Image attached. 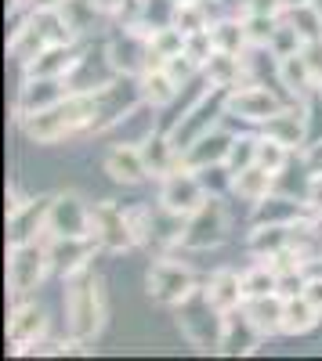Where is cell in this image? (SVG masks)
<instances>
[{"mask_svg": "<svg viewBox=\"0 0 322 361\" xmlns=\"http://www.w3.org/2000/svg\"><path fill=\"white\" fill-rule=\"evenodd\" d=\"M47 235H91V206L73 192L54 195L47 209Z\"/></svg>", "mask_w": 322, "mask_h": 361, "instance_id": "11", "label": "cell"}, {"mask_svg": "<svg viewBox=\"0 0 322 361\" xmlns=\"http://www.w3.org/2000/svg\"><path fill=\"white\" fill-rule=\"evenodd\" d=\"M254 163H257V137H232L225 170H228V173H239V170H246V166H254Z\"/></svg>", "mask_w": 322, "mask_h": 361, "instance_id": "29", "label": "cell"}, {"mask_svg": "<svg viewBox=\"0 0 322 361\" xmlns=\"http://www.w3.org/2000/svg\"><path fill=\"white\" fill-rule=\"evenodd\" d=\"M203 199H207V185H203V177L192 173V166H178L174 173L163 177V188H160V202L167 209H174V214H196V209L203 206Z\"/></svg>", "mask_w": 322, "mask_h": 361, "instance_id": "9", "label": "cell"}, {"mask_svg": "<svg viewBox=\"0 0 322 361\" xmlns=\"http://www.w3.org/2000/svg\"><path fill=\"white\" fill-rule=\"evenodd\" d=\"M265 127V134L268 137H275V141H282L286 148H294V145H301L304 141V127H308V116H304V109L297 105V109H279L268 123H261Z\"/></svg>", "mask_w": 322, "mask_h": 361, "instance_id": "19", "label": "cell"}, {"mask_svg": "<svg viewBox=\"0 0 322 361\" xmlns=\"http://www.w3.org/2000/svg\"><path fill=\"white\" fill-rule=\"evenodd\" d=\"M297 4H311V0H282V8H297Z\"/></svg>", "mask_w": 322, "mask_h": 361, "instance_id": "34", "label": "cell"}, {"mask_svg": "<svg viewBox=\"0 0 322 361\" xmlns=\"http://www.w3.org/2000/svg\"><path fill=\"white\" fill-rule=\"evenodd\" d=\"M66 322H69V336L80 343L102 333L105 296H102V286L91 271H80V275L66 279Z\"/></svg>", "mask_w": 322, "mask_h": 361, "instance_id": "2", "label": "cell"}, {"mask_svg": "<svg viewBox=\"0 0 322 361\" xmlns=\"http://www.w3.org/2000/svg\"><path fill=\"white\" fill-rule=\"evenodd\" d=\"M203 73H207L210 90H232L239 83V76H243V58L228 54V51H214L207 58V66H203Z\"/></svg>", "mask_w": 322, "mask_h": 361, "instance_id": "22", "label": "cell"}, {"mask_svg": "<svg viewBox=\"0 0 322 361\" xmlns=\"http://www.w3.org/2000/svg\"><path fill=\"white\" fill-rule=\"evenodd\" d=\"M62 0H37V8H58Z\"/></svg>", "mask_w": 322, "mask_h": 361, "instance_id": "33", "label": "cell"}, {"mask_svg": "<svg viewBox=\"0 0 322 361\" xmlns=\"http://www.w3.org/2000/svg\"><path fill=\"white\" fill-rule=\"evenodd\" d=\"M228 148H232V137L225 130H207L199 141H192L185 152H181V163L192 166V170H207V166H225L228 159Z\"/></svg>", "mask_w": 322, "mask_h": 361, "instance_id": "16", "label": "cell"}, {"mask_svg": "<svg viewBox=\"0 0 322 361\" xmlns=\"http://www.w3.org/2000/svg\"><path fill=\"white\" fill-rule=\"evenodd\" d=\"M145 289H149V300H156V304L178 307L196 293V279H192L189 267L174 264V260H160V264L149 267V275H145Z\"/></svg>", "mask_w": 322, "mask_h": 361, "instance_id": "6", "label": "cell"}, {"mask_svg": "<svg viewBox=\"0 0 322 361\" xmlns=\"http://www.w3.org/2000/svg\"><path fill=\"white\" fill-rule=\"evenodd\" d=\"M308 304L315 307V311H322V271H315V275L304 282V293H301Z\"/></svg>", "mask_w": 322, "mask_h": 361, "instance_id": "31", "label": "cell"}, {"mask_svg": "<svg viewBox=\"0 0 322 361\" xmlns=\"http://www.w3.org/2000/svg\"><path fill=\"white\" fill-rule=\"evenodd\" d=\"M207 300L217 307V314H228V311H239L243 300H246V289H243V279L236 271H214L210 282H207Z\"/></svg>", "mask_w": 322, "mask_h": 361, "instance_id": "17", "label": "cell"}, {"mask_svg": "<svg viewBox=\"0 0 322 361\" xmlns=\"http://www.w3.org/2000/svg\"><path fill=\"white\" fill-rule=\"evenodd\" d=\"M257 163L279 177V173H282V166L290 163V148H286L282 141L268 137V134H265V137H257Z\"/></svg>", "mask_w": 322, "mask_h": 361, "instance_id": "28", "label": "cell"}, {"mask_svg": "<svg viewBox=\"0 0 322 361\" xmlns=\"http://www.w3.org/2000/svg\"><path fill=\"white\" fill-rule=\"evenodd\" d=\"M210 40H214V51H228V54H239L243 47H250L246 25L236 22V18L214 22V25H210Z\"/></svg>", "mask_w": 322, "mask_h": 361, "instance_id": "24", "label": "cell"}, {"mask_svg": "<svg viewBox=\"0 0 322 361\" xmlns=\"http://www.w3.org/2000/svg\"><path fill=\"white\" fill-rule=\"evenodd\" d=\"M47 260H51V271L62 279H73L80 271L91 267V257L98 250V243L91 235H47Z\"/></svg>", "mask_w": 322, "mask_h": 361, "instance_id": "7", "label": "cell"}, {"mask_svg": "<svg viewBox=\"0 0 322 361\" xmlns=\"http://www.w3.org/2000/svg\"><path fill=\"white\" fill-rule=\"evenodd\" d=\"M47 271H51V260H47L44 246H37V243L11 246L8 250V293L15 300H25L29 293H37Z\"/></svg>", "mask_w": 322, "mask_h": 361, "instance_id": "4", "label": "cell"}, {"mask_svg": "<svg viewBox=\"0 0 322 361\" xmlns=\"http://www.w3.org/2000/svg\"><path fill=\"white\" fill-rule=\"evenodd\" d=\"M47 209L51 199H22L18 206L8 209V243L22 246V243H33V235L47 231Z\"/></svg>", "mask_w": 322, "mask_h": 361, "instance_id": "12", "label": "cell"}, {"mask_svg": "<svg viewBox=\"0 0 322 361\" xmlns=\"http://www.w3.org/2000/svg\"><path fill=\"white\" fill-rule=\"evenodd\" d=\"M91 127L98 130V98L80 94V90H73L69 98H62L51 109L22 116V134L33 145H58L80 130H91Z\"/></svg>", "mask_w": 322, "mask_h": 361, "instance_id": "1", "label": "cell"}, {"mask_svg": "<svg viewBox=\"0 0 322 361\" xmlns=\"http://www.w3.org/2000/svg\"><path fill=\"white\" fill-rule=\"evenodd\" d=\"M225 238H228V206L217 195H210V199H203V206L196 214H189L181 246L185 250H207V246L225 243Z\"/></svg>", "mask_w": 322, "mask_h": 361, "instance_id": "5", "label": "cell"}, {"mask_svg": "<svg viewBox=\"0 0 322 361\" xmlns=\"http://www.w3.org/2000/svg\"><path fill=\"white\" fill-rule=\"evenodd\" d=\"M105 173L116 180V185H141V180L149 177V166H145V156H141V145L120 141L116 148H109Z\"/></svg>", "mask_w": 322, "mask_h": 361, "instance_id": "14", "label": "cell"}, {"mask_svg": "<svg viewBox=\"0 0 322 361\" xmlns=\"http://www.w3.org/2000/svg\"><path fill=\"white\" fill-rule=\"evenodd\" d=\"M228 188L236 192L239 199H246V202H265L272 195V188H275V173L265 170L261 163H254V166H246L239 173H232V185Z\"/></svg>", "mask_w": 322, "mask_h": 361, "instance_id": "18", "label": "cell"}, {"mask_svg": "<svg viewBox=\"0 0 322 361\" xmlns=\"http://www.w3.org/2000/svg\"><path fill=\"white\" fill-rule=\"evenodd\" d=\"M315 94H318V102H322V80H318V87H315Z\"/></svg>", "mask_w": 322, "mask_h": 361, "instance_id": "35", "label": "cell"}, {"mask_svg": "<svg viewBox=\"0 0 322 361\" xmlns=\"http://www.w3.org/2000/svg\"><path fill=\"white\" fill-rule=\"evenodd\" d=\"M141 156H145V166H149V177H167L181 166V152L174 148L170 137H149L141 145Z\"/></svg>", "mask_w": 322, "mask_h": 361, "instance_id": "21", "label": "cell"}, {"mask_svg": "<svg viewBox=\"0 0 322 361\" xmlns=\"http://www.w3.org/2000/svg\"><path fill=\"white\" fill-rule=\"evenodd\" d=\"M178 80L170 76L167 66H153V69H145L141 73V102H149V105H170L174 98H178Z\"/></svg>", "mask_w": 322, "mask_h": 361, "instance_id": "20", "label": "cell"}, {"mask_svg": "<svg viewBox=\"0 0 322 361\" xmlns=\"http://www.w3.org/2000/svg\"><path fill=\"white\" fill-rule=\"evenodd\" d=\"M47 333V314L40 304H29V300H15V307L8 314V340L18 354H25L29 347H37Z\"/></svg>", "mask_w": 322, "mask_h": 361, "instance_id": "10", "label": "cell"}, {"mask_svg": "<svg viewBox=\"0 0 322 361\" xmlns=\"http://www.w3.org/2000/svg\"><path fill=\"white\" fill-rule=\"evenodd\" d=\"M286 18H290V25H294L297 33L304 37V44H308V40H322V11H318L315 0H311V4L286 8Z\"/></svg>", "mask_w": 322, "mask_h": 361, "instance_id": "26", "label": "cell"}, {"mask_svg": "<svg viewBox=\"0 0 322 361\" xmlns=\"http://www.w3.org/2000/svg\"><path fill=\"white\" fill-rule=\"evenodd\" d=\"M174 25L181 29V33H203V29H210V11L203 0H178V8H174Z\"/></svg>", "mask_w": 322, "mask_h": 361, "instance_id": "25", "label": "cell"}, {"mask_svg": "<svg viewBox=\"0 0 322 361\" xmlns=\"http://www.w3.org/2000/svg\"><path fill=\"white\" fill-rule=\"evenodd\" d=\"M69 94H73V87H69L66 76H29V83L22 87V94H18V116L51 109V105H58Z\"/></svg>", "mask_w": 322, "mask_h": 361, "instance_id": "13", "label": "cell"}, {"mask_svg": "<svg viewBox=\"0 0 322 361\" xmlns=\"http://www.w3.org/2000/svg\"><path fill=\"white\" fill-rule=\"evenodd\" d=\"M98 11H120L124 8V0H95Z\"/></svg>", "mask_w": 322, "mask_h": 361, "instance_id": "32", "label": "cell"}, {"mask_svg": "<svg viewBox=\"0 0 322 361\" xmlns=\"http://www.w3.org/2000/svg\"><path fill=\"white\" fill-rule=\"evenodd\" d=\"M243 314L250 318V325L261 336H275L282 333V314H286V296L282 293H268V296H246L243 300Z\"/></svg>", "mask_w": 322, "mask_h": 361, "instance_id": "15", "label": "cell"}, {"mask_svg": "<svg viewBox=\"0 0 322 361\" xmlns=\"http://www.w3.org/2000/svg\"><path fill=\"white\" fill-rule=\"evenodd\" d=\"M318 314L304 296H286V314H282V333L286 336H304L318 325Z\"/></svg>", "mask_w": 322, "mask_h": 361, "instance_id": "23", "label": "cell"}, {"mask_svg": "<svg viewBox=\"0 0 322 361\" xmlns=\"http://www.w3.org/2000/svg\"><path fill=\"white\" fill-rule=\"evenodd\" d=\"M91 238L105 253H124L138 246V235L131 224V214L116 202H95L91 206Z\"/></svg>", "mask_w": 322, "mask_h": 361, "instance_id": "3", "label": "cell"}, {"mask_svg": "<svg viewBox=\"0 0 322 361\" xmlns=\"http://www.w3.org/2000/svg\"><path fill=\"white\" fill-rule=\"evenodd\" d=\"M243 289L246 296H268V293H279V271L272 264H257L243 275Z\"/></svg>", "mask_w": 322, "mask_h": 361, "instance_id": "27", "label": "cell"}, {"mask_svg": "<svg viewBox=\"0 0 322 361\" xmlns=\"http://www.w3.org/2000/svg\"><path fill=\"white\" fill-rule=\"evenodd\" d=\"M304 206L311 209L315 217H322V170H315L304 185Z\"/></svg>", "mask_w": 322, "mask_h": 361, "instance_id": "30", "label": "cell"}, {"mask_svg": "<svg viewBox=\"0 0 322 361\" xmlns=\"http://www.w3.org/2000/svg\"><path fill=\"white\" fill-rule=\"evenodd\" d=\"M282 109V102L261 83H246V87H232L225 94V116L246 119V123H268V119Z\"/></svg>", "mask_w": 322, "mask_h": 361, "instance_id": "8", "label": "cell"}]
</instances>
